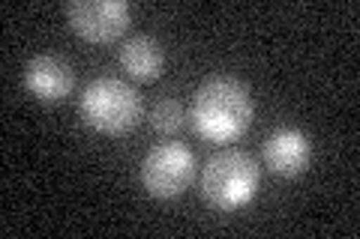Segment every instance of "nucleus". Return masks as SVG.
<instances>
[{"label":"nucleus","instance_id":"nucleus-1","mask_svg":"<svg viewBox=\"0 0 360 239\" xmlns=\"http://www.w3.org/2000/svg\"><path fill=\"white\" fill-rule=\"evenodd\" d=\"M255 114V102L250 87L231 75H213L195 90L193 96V129L205 141L213 144H229L238 141L250 129Z\"/></svg>","mask_w":360,"mask_h":239},{"label":"nucleus","instance_id":"nucleus-2","mask_svg":"<svg viewBox=\"0 0 360 239\" xmlns=\"http://www.w3.org/2000/svg\"><path fill=\"white\" fill-rule=\"evenodd\" d=\"M258 179H262V168L246 150H219L217 156L207 158L205 170H201V198L217 210H240L246 207L255 191Z\"/></svg>","mask_w":360,"mask_h":239},{"label":"nucleus","instance_id":"nucleus-3","mask_svg":"<svg viewBox=\"0 0 360 239\" xmlns=\"http://www.w3.org/2000/svg\"><path fill=\"white\" fill-rule=\"evenodd\" d=\"M78 114L99 135H127L141 120V96L123 78H94L78 102Z\"/></svg>","mask_w":360,"mask_h":239},{"label":"nucleus","instance_id":"nucleus-4","mask_svg":"<svg viewBox=\"0 0 360 239\" xmlns=\"http://www.w3.org/2000/svg\"><path fill=\"white\" fill-rule=\"evenodd\" d=\"M193 177H195V156L177 141L156 144L141 158V186L148 189V195L160 200H172L184 195L186 186L193 183Z\"/></svg>","mask_w":360,"mask_h":239},{"label":"nucleus","instance_id":"nucleus-5","mask_svg":"<svg viewBox=\"0 0 360 239\" xmlns=\"http://www.w3.org/2000/svg\"><path fill=\"white\" fill-rule=\"evenodd\" d=\"M132 9L127 0H72L66 6L70 27L87 42H111L129 27Z\"/></svg>","mask_w":360,"mask_h":239},{"label":"nucleus","instance_id":"nucleus-6","mask_svg":"<svg viewBox=\"0 0 360 239\" xmlns=\"http://www.w3.org/2000/svg\"><path fill=\"white\" fill-rule=\"evenodd\" d=\"M25 87L42 102H60L72 93L75 72L58 54H37L25 66Z\"/></svg>","mask_w":360,"mask_h":239},{"label":"nucleus","instance_id":"nucleus-7","mask_svg":"<svg viewBox=\"0 0 360 239\" xmlns=\"http://www.w3.org/2000/svg\"><path fill=\"white\" fill-rule=\"evenodd\" d=\"M262 153L270 170L283 177H297L309 168L312 144L300 129H276L274 135H267Z\"/></svg>","mask_w":360,"mask_h":239},{"label":"nucleus","instance_id":"nucleus-8","mask_svg":"<svg viewBox=\"0 0 360 239\" xmlns=\"http://www.w3.org/2000/svg\"><path fill=\"white\" fill-rule=\"evenodd\" d=\"M120 66L132 78H139V81H153V78H160L162 66H165L162 42L148 36V33L129 36L127 42L120 45Z\"/></svg>","mask_w":360,"mask_h":239},{"label":"nucleus","instance_id":"nucleus-9","mask_svg":"<svg viewBox=\"0 0 360 239\" xmlns=\"http://www.w3.org/2000/svg\"><path fill=\"white\" fill-rule=\"evenodd\" d=\"M184 120H186L184 105H180L177 99H172V96L160 99V102L153 105V111H150L153 129H156V132H165V135H174V132L184 129Z\"/></svg>","mask_w":360,"mask_h":239}]
</instances>
